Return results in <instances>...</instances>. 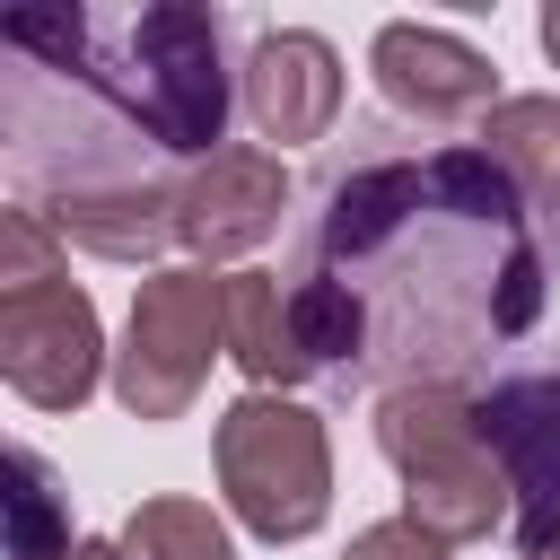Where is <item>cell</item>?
Here are the masks:
<instances>
[{
	"label": "cell",
	"mask_w": 560,
	"mask_h": 560,
	"mask_svg": "<svg viewBox=\"0 0 560 560\" xmlns=\"http://www.w3.org/2000/svg\"><path fill=\"white\" fill-rule=\"evenodd\" d=\"M70 499L35 446H9V560H70Z\"/></svg>",
	"instance_id": "5bb4252c"
},
{
	"label": "cell",
	"mask_w": 560,
	"mask_h": 560,
	"mask_svg": "<svg viewBox=\"0 0 560 560\" xmlns=\"http://www.w3.org/2000/svg\"><path fill=\"white\" fill-rule=\"evenodd\" d=\"M525 560H560V542H534V551H525Z\"/></svg>",
	"instance_id": "ffe728a7"
},
{
	"label": "cell",
	"mask_w": 560,
	"mask_h": 560,
	"mask_svg": "<svg viewBox=\"0 0 560 560\" xmlns=\"http://www.w3.org/2000/svg\"><path fill=\"white\" fill-rule=\"evenodd\" d=\"M551 236L481 140L350 122L289 254L298 359L332 394L472 385L551 298Z\"/></svg>",
	"instance_id": "6da1fadb"
},
{
	"label": "cell",
	"mask_w": 560,
	"mask_h": 560,
	"mask_svg": "<svg viewBox=\"0 0 560 560\" xmlns=\"http://www.w3.org/2000/svg\"><path fill=\"white\" fill-rule=\"evenodd\" d=\"M114 542H122V560H236L228 525L201 499H140Z\"/></svg>",
	"instance_id": "9a60e30c"
},
{
	"label": "cell",
	"mask_w": 560,
	"mask_h": 560,
	"mask_svg": "<svg viewBox=\"0 0 560 560\" xmlns=\"http://www.w3.org/2000/svg\"><path fill=\"white\" fill-rule=\"evenodd\" d=\"M481 438L516 490V551L560 542V350L516 359L481 385Z\"/></svg>",
	"instance_id": "8992f818"
},
{
	"label": "cell",
	"mask_w": 560,
	"mask_h": 560,
	"mask_svg": "<svg viewBox=\"0 0 560 560\" xmlns=\"http://www.w3.org/2000/svg\"><path fill=\"white\" fill-rule=\"evenodd\" d=\"M542 52H551V61H560V0H551V9H542Z\"/></svg>",
	"instance_id": "ac0fdd59"
},
{
	"label": "cell",
	"mask_w": 560,
	"mask_h": 560,
	"mask_svg": "<svg viewBox=\"0 0 560 560\" xmlns=\"http://www.w3.org/2000/svg\"><path fill=\"white\" fill-rule=\"evenodd\" d=\"M228 350V271L210 262H166L140 280L122 350H114V394L131 420H184L210 359Z\"/></svg>",
	"instance_id": "5b68a950"
},
{
	"label": "cell",
	"mask_w": 560,
	"mask_h": 560,
	"mask_svg": "<svg viewBox=\"0 0 560 560\" xmlns=\"http://www.w3.org/2000/svg\"><path fill=\"white\" fill-rule=\"evenodd\" d=\"M52 280H70L61 271V236H52V219L44 210H0V298H26V289H52Z\"/></svg>",
	"instance_id": "2e32d148"
},
{
	"label": "cell",
	"mask_w": 560,
	"mask_h": 560,
	"mask_svg": "<svg viewBox=\"0 0 560 560\" xmlns=\"http://www.w3.org/2000/svg\"><path fill=\"white\" fill-rule=\"evenodd\" d=\"M0 140L26 210L166 184L184 158L210 166L245 79L228 70V18L201 0L18 9L0 18Z\"/></svg>",
	"instance_id": "7a4b0ae2"
},
{
	"label": "cell",
	"mask_w": 560,
	"mask_h": 560,
	"mask_svg": "<svg viewBox=\"0 0 560 560\" xmlns=\"http://www.w3.org/2000/svg\"><path fill=\"white\" fill-rule=\"evenodd\" d=\"M341 560H446V542H438L429 525H411V516H385V525L350 534V551H341Z\"/></svg>",
	"instance_id": "e0dca14e"
},
{
	"label": "cell",
	"mask_w": 560,
	"mask_h": 560,
	"mask_svg": "<svg viewBox=\"0 0 560 560\" xmlns=\"http://www.w3.org/2000/svg\"><path fill=\"white\" fill-rule=\"evenodd\" d=\"M228 359L254 376V394L306 385L298 324H289V280L280 271H228Z\"/></svg>",
	"instance_id": "4fadbf2b"
},
{
	"label": "cell",
	"mask_w": 560,
	"mask_h": 560,
	"mask_svg": "<svg viewBox=\"0 0 560 560\" xmlns=\"http://www.w3.org/2000/svg\"><path fill=\"white\" fill-rule=\"evenodd\" d=\"M376 446L402 472V516L429 525L438 542H481L490 525L516 516V490L481 438V394L472 385H402L376 402Z\"/></svg>",
	"instance_id": "3957f363"
},
{
	"label": "cell",
	"mask_w": 560,
	"mask_h": 560,
	"mask_svg": "<svg viewBox=\"0 0 560 560\" xmlns=\"http://www.w3.org/2000/svg\"><path fill=\"white\" fill-rule=\"evenodd\" d=\"M0 376L35 411H79L105 376V332H96L88 289L52 280L26 298H0Z\"/></svg>",
	"instance_id": "52a82bcc"
},
{
	"label": "cell",
	"mask_w": 560,
	"mask_h": 560,
	"mask_svg": "<svg viewBox=\"0 0 560 560\" xmlns=\"http://www.w3.org/2000/svg\"><path fill=\"white\" fill-rule=\"evenodd\" d=\"M472 140L508 166V184L525 192V210L542 219V236L560 254V96H499Z\"/></svg>",
	"instance_id": "7c38bea8"
},
{
	"label": "cell",
	"mask_w": 560,
	"mask_h": 560,
	"mask_svg": "<svg viewBox=\"0 0 560 560\" xmlns=\"http://www.w3.org/2000/svg\"><path fill=\"white\" fill-rule=\"evenodd\" d=\"M368 70H376L385 105H402V114L429 122V131H446V122H490V105H499V70H490V52H472L464 35L420 26V18L376 26Z\"/></svg>",
	"instance_id": "ba28073f"
},
{
	"label": "cell",
	"mask_w": 560,
	"mask_h": 560,
	"mask_svg": "<svg viewBox=\"0 0 560 560\" xmlns=\"http://www.w3.org/2000/svg\"><path fill=\"white\" fill-rule=\"evenodd\" d=\"M289 210V166L271 149H219L210 166L184 175V245L201 262H228V254H254Z\"/></svg>",
	"instance_id": "9c48e42d"
},
{
	"label": "cell",
	"mask_w": 560,
	"mask_h": 560,
	"mask_svg": "<svg viewBox=\"0 0 560 560\" xmlns=\"http://www.w3.org/2000/svg\"><path fill=\"white\" fill-rule=\"evenodd\" d=\"M52 236L105 254V262H158L184 245V184H122V192H70L44 210Z\"/></svg>",
	"instance_id": "8fae6325"
},
{
	"label": "cell",
	"mask_w": 560,
	"mask_h": 560,
	"mask_svg": "<svg viewBox=\"0 0 560 560\" xmlns=\"http://www.w3.org/2000/svg\"><path fill=\"white\" fill-rule=\"evenodd\" d=\"M219 490L236 508L245 534L262 542H306L324 516H332V446H324V420L289 394H236L219 411Z\"/></svg>",
	"instance_id": "277c9868"
},
{
	"label": "cell",
	"mask_w": 560,
	"mask_h": 560,
	"mask_svg": "<svg viewBox=\"0 0 560 560\" xmlns=\"http://www.w3.org/2000/svg\"><path fill=\"white\" fill-rule=\"evenodd\" d=\"M245 114L262 140H324L341 122V52L306 26H280L245 61Z\"/></svg>",
	"instance_id": "30bf717a"
},
{
	"label": "cell",
	"mask_w": 560,
	"mask_h": 560,
	"mask_svg": "<svg viewBox=\"0 0 560 560\" xmlns=\"http://www.w3.org/2000/svg\"><path fill=\"white\" fill-rule=\"evenodd\" d=\"M70 560H122V542H79Z\"/></svg>",
	"instance_id": "d6986e66"
}]
</instances>
